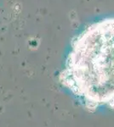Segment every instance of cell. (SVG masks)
<instances>
[{"label": "cell", "instance_id": "cell-1", "mask_svg": "<svg viewBox=\"0 0 114 127\" xmlns=\"http://www.w3.org/2000/svg\"><path fill=\"white\" fill-rule=\"evenodd\" d=\"M60 80L88 102L114 99V18L91 24L72 40Z\"/></svg>", "mask_w": 114, "mask_h": 127}]
</instances>
